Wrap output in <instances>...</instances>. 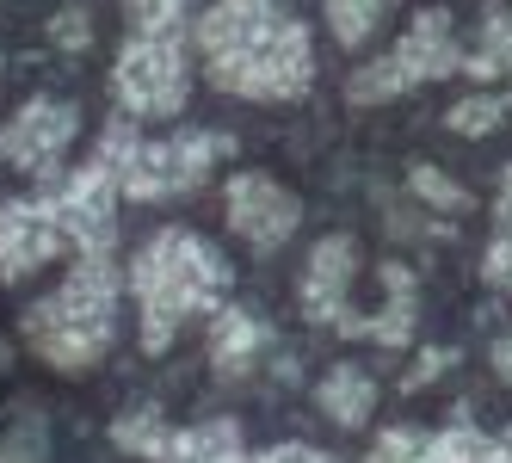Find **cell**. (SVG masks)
<instances>
[{
  "label": "cell",
  "mask_w": 512,
  "mask_h": 463,
  "mask_svg": "<svg viewBox=\"0 0 512 463\" xmlns=\"http://www.w3.org/2000/svg\"><path fill=\"white\" fill-rule=\"evenodd\" d=\"M420 322V297H414V272L389 260L383 266V309L377 315H346V340H377V346H408Z\"/></svg>",
  "instance_id": "12"
},
{
  "label": "cell",
  "mask_w": 512,
  "mask_h": 463,
  "mask_svg": "<svg viewBox=\"0 0 512 463\" xmlns=\"http://www.w3.org/2000/svg\"><path fill=\"white\" fill-rule=\"evenodd\" d=\"M352 272H358V241L352 235H321L303 260V278H297V303L315 328H346L352 315Z\"/></svg>",
  "instance_id": "10"
},
{
  "label": "cell",
  "mask_w": 512,
  "mask_h": 463,
  "mask_svg": "<svg viewBox=\"0 0 512 463\" xmlns=\"http://www.w3.org/2000/svg\"><path fill=\"white\" fill-rule=\"evenodd\" d=\"M130 297H136V340L142 352H161L186 334L198 315H216L235 291V266L223 260V247L204 241L198 229H155L130 254Z\"/></svg>",
  "instance_id": "2"
},
{
  "label": "cell",
  "mask_w": 512,
  "mask_h": 463,
  "mask_svg": "<svg viewBox=\"0 0 512 463\" xmlns=\"http://www.w3.org/2000/svg\"><path fill=\"white\" fill-rule=\"evenodd\" d=\"M112 99L136 124L179 118L192 99V38L186 31H130L112 62Z\"/></svg>",
  "instance_id": "5"
},
{
  "label": "cell",
  "mask_w": 512,
  "mask_h": 463,
  "mask_svg": "<svg viewBox=\"0 0 512 463\" xmlns=\"http://www.w3.org/2000/svg\"><path fill=\"white\" fill-rule=\"evenodd\" d=\"M223 223H229L235 241L253 247V254H278V247L297 235V223H303V198L284 180H272V173L241 167L223 186Z\"/></svg>",
  "instance_id": "8"
},
{
  "label": "cell",
  "mask_w": 512,
  "mask_h": 463,
  "mask_svg": "<svg viewBox=\"0 0 512 463\" xmlns=\"http://www.w3.org/2000/svg\"><path fill=\"white\" fill-rule=\"evenodd\" d=\"M414 81H408V68L395 62V50L389 56H371L364 68H352V81H346V99L352 105H389V99H401Z\"/></svg>",
  "instance_id": "19"
},
{
  "label": "cell",
  "mask_w": 512,
  "mask_h": 463,
  "mask_svg": "<svg viewBox=\"0 0 512 463\" xmlns=\"http://www.w3.org/2000/svg\"><path fill=\"white\" fill-rule=\"evenodd\" d=\"M364 463H432V433H414V426H383Z\"/></svg>",
  "instance_id": "21"
},
{
  "label": "cell",
  "mask_w": 512,
  "mask_h": 463,
  "mask_svg": "<svg viewBox=\"0 0 512 463\" xmlns=\"http://www.w3.org/2000/svg\"><path fill=\"white\" fill-rule=\"evenodd\" d=\"M494 371L512 383V334H500V340H494Z\"/></svg>",
  "instance_id": "30"
},
{
  "label": "cell",
  "mask_w": 512,
  "mask_h": 463,
  "mask_svg": "<svg viewBox=\"0 0 512 463\" xmlns=\"http://www.w3.org/2000/svg\"><path fill=\"white\" fill-rule=\"evenodd\" d=\"M463 75L469 81H500V75H512V7H494L482 19L475 50H463Z\"/></svg>",
  "instance_id": "16"
},
{
  "label": "cell",
  "mask_w": 512,
  "mask_h": 463,
  "mask_svg": "<svg viewBox=\"0 0 512 463\" xmlns=\"http://www.w3.org/2000/svg\"><path fill=\"white\" fill-rule=\"evenodd\" d=\"M112 445L130 451V457H142V463H167V451H173V426H167L161 408H130V414L112 420Z\"/></svg>",
  "instance_id": "17"
},
{
  "label": "cell",
  "mask_w": 512,
  "mask_h": 463,
  "mask_svg": "<svg viewBox=\"0 0 512 463\" xmlns=\"http://www.w3.org/2000/svg\"><path fill=\"white\" fill-rule=\"evenodd\" d=\"M260 352H266V328H260V315L241 309V303H223L210 315V365L223 371V377H241L260 365Z\"/></svg>",
  "instance_id": "13"
},
{
  "label": "cell",
  "mask_w": 512,
  "mask_h": 463,
  "mask_svg": "<svg viewBox=\"0 0 512 463\" xmlns=\"http://www.w3.org/2000/svg\"><path fill=\"white\" fill-rule=\"evenodd\" d=\"M0 75H7V56H0Z\"/></svg>",
  "instance_id": "31"
},
{
  "label": "cell",
  "mask_w": 512,
  "mask_h": 463,
  "mask_svg": "<svg viewBox=\"0 0 512 463\" xmlns=\"http://www.w3.org/2000/svg\"><path fill=\"white\" fill-rule=\"evenodd\" d=\"M432 463H488V433H475V426H445V433H432Z\"/></svg>",
  "instance_id": "23"
},
{
  "label": "cell",
  "mask_w": 512,
  "mask_h": 463,
  "mask_svg": "<svg viewBox=\"0 0 512 463\" xmlns=\"http://www.w3.org/2000/svg\"><path fill=\"white\" fill-rule=\"evenodd\" d=\"M38 192L50 198L68 247H81V254H112V241H118V198L124 192H118L112 167H105L99 155L81 161V167H68V173H50Z\"/></svg>",
  "instance_id": "6"
},
{
  "label": "cell",
  "mask_w": 512,
  "mask_h": 463,
  "mask_svg": "<svg viewBox=\"0 0 512 463\" xmlns=\"http://www.w3.org/2000/svg\"><path fill=\"white\" fill-rule=\"evenodd\" d=\"M451 365H457V352H451V346H432V352H420V365H414L408 377H401V389H426V383L445 377Z\"/></svg>",
  "instance_id": "26"
},
{
  "label": "cell",
  "mask_w": 512,
  "mask_h": 463,
  "mask_svg": "<svg viewBox=\"0 0 512 463\" xmlns=\"http://www.w3.org/2000/svg\"><path fill=\"white\" fill-rule=\"evenodd\" d=\"M482 278L494 284V291H512V223H500V235L488 241V254H482Z\"/></svg>",
  "instance_id": "24"
},
{
  "label": "cell",
  "mask_w": 512,
  "mask_h": 463,
  "mask_svg": "<svg viewBox=\"0 0 512 463\" xmlns=\"http://www.w3.org/2000/svg\"><path fill=\"white\" fill-rule=\"evenodd\" d=\"M235 142L223 130H173V136H142V124L105 118L99 130V161L112 167V180L130 204H161V198H186L210 180V167L223 161Z\"/></svg>",
  "instance_id": "4"
},
{
  "label": "cell",
  "mask_w": 512,
  "mask_h": 463,
  "mask_svg": "<svg viewBox=\"0 0 512 463\" xmlns=\"http://www.w3.org/2000/svg\"><path fill=\"white\" fill-rule=\"evenodd\" d=\"M408 186H414V198H420V204H432V210H469V192L451 180L445 167H432V161H414Z\"/></svg>",
  "instance_id": "20"
},
{
  "label": "cell",
  "mask_w": 512,
  "mask_h": 463,
  "mask_svg": "<svg viewBox=\"0 0 512 463\" xmlns=\"http://www.w3.org/2000/svg\"><path fill=\"white\" fill-rule=\"evenodd\" d=\"M118 284L124 278H118L112 254H81L50 297H38L19 315L25 346L50 371H68V377L93 371L112 352V334H118Z\"/></svg>",
  "instance_id": "3"
},
{
  "label": "cell",
  "mask_w": 512,
  "mask_h": 463,
  "mask_svg": "<svg viewBox=\"0 0 512 463\" xmlns=\"http://www.w3.org/2000/svg\"><path fill=\"white\" fill-rule=\"evenodd\" d=\"M192 50L216 93L253 105H290L315 87L309 25L284 0H210L192 19Z\"/></svg>",
  "instance_id": "1"
},
{
  "label": "cell",
  "mask_w": 512,
  "mask_h": 463,
  "mask_svg": "<svg viewBox=\"0 0 512 463\" xmlns=\"http://www.w3.org/2000/svg\"><path fill=\"white\" fill-rule=\"evenodd\" d=\"M315 408L334 426H364L377 414V377L364 365H327L315 383Z\"/></svg>",
  "instance_id": "14"
},
{
  "label": "cell",
  "mask_w": 512,
  "mask_h": 463,
  "mask_svg": "<svg viewBox=\"0 0 512 463\" xmlns=\"http://www.w3.org/2000/svg\"><path fill=\"white\" fill-rule=\"evenodd\" d=\"M44 457V433H38V420H25L13 426L7 439H0V463H38Z\"/></svg>",
  "instance_id": "25"
},
{
  "label": "cell",
  "mask_w": 512,
  "mask_h": 463,
  "mask_svg": "<svg viewBox=\"0 0 512 463\" xmlns=\"http://www.w3.org/2000/svg\"><path fill=\"white\" fill-rule=\"evenodd\" d=\"M75 136H81V105L75 99L31 93L19 112L0 124V161L44 186L50 173H62V155H68V142H75Z\"/></svg>",
  "instance_id": "7"
},
{
  "label": "cell",
  "mask_w": 512,
  "mask_h": 463,
  "mask_svg": "<svg viewBox=\"0 0 512 463\" xmlns=\"http://www.w3.org/2000/svg\"><path fill=\"white\" fill-rule=\"evenodd\" d=\"M494 217L512 223V167H500V192H494Z\"/></svg>",
  "instance_id": "29"
},
{
  "label": "cell",
  "mask_w": 512,
  "mask_h": 463,
  "mask_svg": "<svg viewBox=\"0 0 512 463\" xmlns=\"http://www.w3.org/2000/svg\"><path fill=\"white\" fill-rule=\"evenodd\" d=\"M506 118H512V87H488V93H469V99H457L451 112H445V130L475 142V136H494Z\"/></svg>",
  "instance_id": "18"
},
{
  "label": "cell",
  "mask_w": 512,
  "mask_h": 463,
  "mask_svg": "<svg viewBox=\"0 0 512 463\" xmlns=\"http://www.w3.org/2000/svg\"><path fill=\"white\" fill-rule=\"evenodd\" d=\"M253 463H340V457H334V451H321V445H303V439H284V445L260 451Z\"/></svg>",
  "instance_id": "27"
},
{
  "label": "cell",
  "mask_w": 512,
  "mask_h": 463,
  "mask_svg": "<svg viewBox=\"0 0 512 463\" xmlns=\"http://www.w3.org/2000/svg\"><path fill=\"white\" fill-rule=\"evenodd\" d=\"M395 7L401 0H321V19H327V38L340 50H364Z\"/></svg>",
  "instance_id": "15"
},
{
  "label": "cell",
  "mask_w": 512,
  "mask_h": 463,
  "mask_svg": "<svg viewBox=\"0 0 512 463\" xmlns=\"http://www.w3.org/2000/svg\"><path fill=\"white\" fill-rule=\"evenodd\" d=\"M130 31H186L192 0H118Z\"/></svg>",
  "instance_id": "22"
},
{
  "label": "cell",
  "mask_w": 512,
  "mask_h": 463,
  "mask_svg": "<svg viewBox=\"0 0 512 463\" xmlns=\"http://www.w3.org/2000/svg\"><path fill=\"white\" fill-rule=\"evenodd\" d=\"M87 38H93V31H87V13H81V7L56 13V44H62V50H87Z\"/></svg>",
  "instance_id": "28"
},
{
  "label": "cell",
  "mask_w": 512,
  "mask_h": 463,
  "mask_svg": "<svg viewBox=\"0 0 512 463\" xmlns=\"http://www.w3.org/2000/svg\"><path fill=\"white\" fill-rule=\"evenodd\" d=\"M62 247H68V235H62V223H56V210H50L44 192L0 204V278L7 284H19L38 266H50Z\"/></svg>",
  "instance_id": "9"
},
{
  "label": "cell",
  "mask_w": 512,
  "mask_h": 463,
  "mask_svg": "<svg viewBox=\"0 0 512 463\" xmlns=\"http://www.w3.org/2000/svg\"><path fill=\"white\" fill-rule=\"evenodd\" d=\"M395 62L408 68V81H445V75H463V44H457V31H451V13L445 7H426L414 13V25L401 31V44H395Z\"/></svg>",
  "instance_id": "11"
}]
</instances>
